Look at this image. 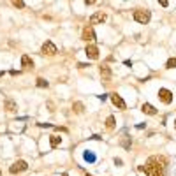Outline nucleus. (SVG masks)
<instances>
[{
    "mask_svg": "<svg viewBox=\"0 0 176 176\" xmlns=\"http://www.w3.org/2000/svg\"><path fill=\"white\" fill-rule=\"evenodd\" d=\"M0 76H4V72H0Z\"/></svg>",
    "mask_w": 176,
    "mask_h": 176,
    "instance_id": "26",
    "label": "nucleus"
},
{
    "mask_svg": "<svg viewBox=\"0 0 176 176\" xmlns=\"http://www.w3.org/2000/svg\"><path fill=\"white\" fill-rule=\"evenodd\" d=\"M4 106H5V109H7V111H11V113L18 109V106H16V102H14V100H5V104H4Z\"/></svg>",
    "mask_w": 176,
    "mask_h": 176,
    "instance_id": "15",
    "label": "nucleus"
},
{
    "mask_svg": "<svg viewBox=\"0 0 176 176\" xmlns=\"http://www.w3.org/2000/svg\"><path fill=\"white\" fill-rule=\"evenodd\" d=\"M72 109H74V113H83L85 106H83V102H74L72 104Z\"/></svg>",
    "mask_w": 176,
    "mask_h": 176,
    "instance_id": "18",
    "label": "nucleus"
},
{
    "mask_svg": "<svg viewBox=\"0 0 176 176\" xmlns=\"http://www.w3.org/2000/svg\"><path fill=\"white\" fill-rule=\"evenodd\" d=\"M81 39H83V41H86V42H92V41H95V32H94V28H92L90 25L83 28V34H81Z\"/></svg>",
    "mask_w": 176,
    "mask_h": 176,
    "instance_id": "5",
    "label": "nucleus"
},
{
    "mask_svg": "<svg viewBox=\"0 0 176 176\" xmlns=\"http://www.w3.org/2000/svg\"><path fill=\"white\" fill-rule=\"evenodd\" d=\"M115 125H116V122H115V116H108L106 118V127L111 130V129H115Z\"/></svg>",
    "mask_w": 176,
    "mask_h": 176,
    "instance_id": "16",
    "label": "nucleus"
},
{
    "mask_svg": "<svg viewBox=\"0 0 176 176\" xmlns=\"http://www.w3.org/2000/svg\"><path fill=\"white\" fill-rule=\"evenodd\" d=\"M13 5H14V7H20V9H23V7H25V2H23V0H14V2H13Z\"/></svg>",
    "mask_w": 176,
    "mask_h": 176,
    "instance_id": "21",
    "label": "nucleus"
},
{
    "mask_svg": "<svg viewBox=\"0 0 176 176\" xmlns=\"http://www.w3.org/2000/svg\"><path fill=\"white\" fill-rule=\"evenodd\" d=\"M99 71H100V76H102V79H111V69H109L108 65H102Z\"/></svg>",
    "mask_w": 176,
    "mask_h": 176,
    "instance_id": "12",
    "label": "nucleus"
},
{
    "mask_svg": "<svg viewBox=\"0 0 176 176\" xmlns=\"http://www.w3.org/2000/svg\"><path fill=\"white\" fill-rule=\"evenodd\" d=\"M120 143H122V146H123L125 150H129V148H130V137L127 136V134H123V136H122Z\"/></svg>",
    "mask_w": 176,
    "mask_h": 176,
    "instance_id": "14",
    "label": "nucleus"
},
{
    "mask_svg": "<svg viewBox=\"0 0 176 176\" xmlns=\"http://www.w3.org/2000/svg\"><path fill=\"white\" fill-rule=\"evenodd\" d=\"M175 127H176V120H175Z\"/></svg>",
    "mask_w": 176,
    "mask_h": 176,
    "instance_id": "28",
    "label": "nucleus"
},
{
    "mask_svg": "<svg viewBox=\"0 0 176 176\" xmlns=\"http://www.w3.org/2000/svg\"><path fill=\"white\" fill-rule=\"evenodd\" d=\"M166 167H167V158L166 157H150L146 166L143 167L146 176H166Z\"/></svg>",
    "mask_w": 176,
    "mask_h": 176,
    "instance_id": "1",
    "label": "nucleus"
},
{
    "mask_svg": "<svg viewBox=\"0 0 176 176\" xmlns=\"http://www.w3.org/2000/svg\"><path fill=\"white\" fill-rule=\"evenodd\" d=\"M0 176H2V171H0Z\"/></svg>",
    "mask_w": 176,
    "mask_h": 176,
    "instance_id": "29",
    "label": "nucleus"
},
{
    "mask_svg": "<svg viewBox=\"0 0 176 176\" xmlns=\"http://www.w3.org/2000/svg\"><path fill=\"white\" fill-rule=\"evenodd\" d=\"M60 143H62V137L58 134H53V136H49V144H51V148H57Z\"/></svg>",
    "mask_w": 176,
    "mask_h": 176,
    "instance_id": "13",
    "label": "nucleus"
},
{
    "mask_svg": "<svg viewBox=\"0 0 176 176\" xmlns=\"http://www.w3.org/2000/svg\"><path fill=\"white\" fill-rule=\"evenodd\" d=\"M141 111H143V113H146V115H150V116H153V115H157V109H155V106H152V104H148V102H144V104L141 106Z\"/></svg>",
    "mask_w": 176,
    "mask_h": 176,
    "instance_id": "10",
    "label": "nucleus"
},
{
    "mask_svg": "<svg viewBox=\"0 0 176 176\" xmlns=\"http://www.w3.org/2000/svg\"><path fill=\"white\" fill-rule=\"evenodd\" d=\"M109 97H111V102H113V104L116 106L118 109H125V108H127V104H125V100H123V99L120 97L118 94H111Z\"/></svg>",
    "mask_w": 176,
    "mask_h": 176,
    "instance_id": "9",
    "label": "nucleus"
},
{
    "mask_svg": "<svg viewBox=\"0 0 176 176\" xmlns=\"http://www.w3.org/2000/svg\"><path fill=\"white\" fill-rule=\"evenodd\" d=\"M85 55L90 60H97L99 58V48L94 46V44H88V46L85 48Z\"/></svg>",
    "mask_w": 176,
    "mask_h": 176,
    "instance_id": "6",
    "label": "nucleus"
},
{
    "mask_svg": "<svg viewBox=\"0 0 176 176\" xmlns=\"http://www.w3.org/2000/svg\"><path fill=\"white\" fill-rule=\"evenodd\" d=\"M122 164H123V160H122V158H115V166H118V167H120Z\"/></svg>",
    "mask_w": 176,
    "mask_h": 176,
    "instance_id": "22",
    "label": "nucleus"
},
{
    "mask_svg": "<svg viewBox=\"0 0 176 176\" xmlns=\"http://www.w3.org/2000/svg\"><path fill=\"white\" fill-rule=\"evenodd\" d=\"M158 4H160V5H162V7H167V5H169V2H167V0H160V2H158Z\"/></svg>",
    "mask_w": 176,
    "mask_h": 176,
    "instance_id": "23",
    "label": "nucleus"
},
{
    "mask_svg": "<svg viewBox=\"0 0 176 176\" xmlns=\"http://www.w3.org/2000/svg\"><path fill=\"white\" fill-rule=\"evenodd\" d=\"M41 51H42L44 55H57V46H55L51 41H46V42L42 44Z\"/></svg>",
    "mask_w": 176,
    "mask_h": 176,
    "instance_id": "7",
    "label": "nucleus"
},
{
    "mask_svg": "<svg viewBox=\"0 0 176 176\" xmlns=\"http://www.w3.org/2000/svg\"><path fill=\"white\" fill-rule=\"evenodd\" d=\"M27 169H28L27 160H16V162L9 167V173H11V175H18V173H23V171H27Z\"/></svg>",
    "mask_w": 176,
    "mask_h": 176,
    "instance_id": "3",
    "label": "nucleus"
},
{
    "mask_svg": "<svg viewBox=\"0 0 176 176\" xmlns=\"http://www.w3.org/2000/svg\"><path fill=\"white\" fill-rule=\"evenodd\" d=\"M78 67L79 69H86V67H90V65H88V63H78Z\"/></svg>",
    "mask_w": 176,
    "mask_h": 176,
    "instance_id": "24",
    "label": "nucleus"
},
{
    "mask_svg": "<svg viewBox=\"0 0 176 176\" xmlns=\"http://www.w3.org/2000/svg\"><path fill=\"white\" fill-rule=\"evenodd\" d=\"M166 67L167 69H176V58H169L167 63H166Z\"/></svg>",
    "mask_w": 176,
    "mask_h": 176,
    "instance_id": "19",
    "label": "nucleus"
},
{
    "mask_svg": "<svg viewBox=\"0 0 176 176\" xmlns=\"http://www.w3.org/2000/svg\"><path fill=\"white\" fill-rule=\"evenodd\" d=\"M150 18H152V13L148 9H136L134 11V20L141 25H146L150 21Z\"/></svg>",
    "mask_w": 176,
    "mask_h": 176,
    "instance_id": "2",
    "label": "nucleus"
},
{
    "mask_svg": "<svg viewBox=\"0 0 176 176\" xmlns=\"http://www.w3.org/2000/svg\"><path fill=\"white\" fill-rule=\"evenodd\" d=\"M158 99H160L164 104H171V102H173V92H169L167 88H160V90H158Z\"/></svg>",
    "mask_w": 176,
    "mask_h": 176,
    "instance_id": "4",
    "label": "nucleus"
},
{
    "mask_svg": "<svg viewBox=\"0 0 176 176\" xmlns=\"http://www.w3.org/2000/svg\"><path fill=\"white\" fill-rule=\"evenodd\" d=\"M21 65H23L25 69H32V67H34V60L30 58L28 55H21Z\"/></svg>",
    "mask_w": 176,
    "mask_h": 176,
    "instance_id": "11",
    "label": "nucleus"
},
{
    "mask_svg": "<svg viewBox=\"0 0 176 176\" xmlns=\"http://www.w3.org/2000/svg\"><path fill=\"white\" fill-rule=\"evenodd\" d=\"M62 176H69V175H67V173H63V175H62Z\"/></svg>",
    "mask_w": 176,
    "mask_h": 176,
    "instance_id": "25",
    "label": "nucleus"
},
{
    "mask_svg": "<svg viewBox=\"0 0 176 176\" xmlns=\"http://www.w3.org/2000/svg\"><path fill=\"white\" fill-rule=\"evenodd\" d=\"M86 176H92V175H88V173H86Z\"/></svg>",
    "mask_w": 176,
    "mask_h": 176,
    "instance_id": "27",
    "label": "nucleus"
},
{
    "mask_svg": "<svg viewBox=\"0 0 176 176\" xmlns=\"http://www.w3.org/2000/svg\"><path fill=\"white\" fill-rule=\"evenodd\" d=\"M37 86H39V88H48V81L42 79V78H39L37 79Z\"/></svg>",
    "mask_w": 176,
    "mask_h": 176,
    "instance_id": "20",
    "label": "nucleus"
},
{
    "mask_svg": "<svg viewBox=\"0 0 176 176\" xmlns=\"http://www.w3.org/2000/svg\"><path fill=\"white\" fill-rule=\"evenodd\" d=\"M83 157H85V160H86V162H90V164H94V162H95V158H97L92 152H85V155H83Z\"/></svg>",
    "mask_w": 176,
    "mask_h": 176,
    "instance_id": "17",
    "label": "nucleus"
},
{
    "mask_svg": "<svg viewBox=\"0 0 176 176\" xmlns=\"http://www.w3.org/2000/svg\"><path fill=\"white\" fill-rule=\"evenodd\" d=\"M106 20H108L106 13L99 11V13H95V14H92V18H90V27H92V25H99V23H104Z\"/></svg>",
    "mask_w": 176,
    "mask_h": 176,
    "instance_id": "8",
    "label": "nucleus"
}]
</instances>
